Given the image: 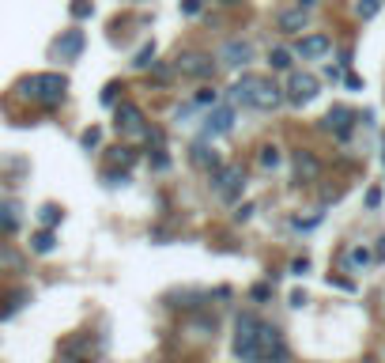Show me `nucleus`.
Returning <instances> with one entry per match:
<instances>
[{
    "label": "nucleus",
    "mask_w": 385,
    "mask_h": 363,
    "mask_svg": "<svg viewBox=\"0 0 385 363\" xmlns=\"http://www.w3.org/2000/svg\"><path fill=\"white\" fill-rule=\"evenodd\" d=\"M367 261H370V254H367L362 246H359V250H351V254H348V265H355V269H359V265H367Z\"/></svg>",
    "instance_id": "obj_30"
},
{
    "label": "nucleus",
    "mask_w": 385,
    "mask_h": 363,
    "mask_svg": "<svg viewBox=\"0 0 385 363\" xmlns=\"http://www.w3.org/2000/svg\"><path fill=\"white\" fill-rule=\"evenodd\" d=\"M189 159L196 163V167H204V171H215V167H219V156H215L208 144H193V156H189Z\"/></svg>",
    "instance_id": "obj_17"
},
{
    "label": "nucleus",
    "mask_w": 385,
    "mask_h": 363,
    "mask_svg": "<svg viewBox=\"0 0 385 363\" xmlns=\"http://www.w3.org/2000/svg\"><path fill=\"white\" fill-rule=\"evenodd\" d=\"M268 295H272V288H268V284H257V288H253V299H257V303H265Z\"/></svg>",
    "instance_id": "obj_32"
},
{
    "label": "nucleus",
    "mask_w": 385,
    "mask_h": 363,
    "mask_svg": "<svg viewBox=\"0 0 385 363\" xmlns=\"http://www.w3.org/2000/svg\"><path fill=\"white\" fill-rule=\"evenodd\" d=\"M381 204V190H370L367 193V208H378Z\"/></svg>",
    "instance_id": "obj_34"
},
{
    "label": "nucleus",
    "mask_w": 385,
    "mask_h": 363,
    "mask_svg": "<svg viewBox=\"0 0 385 363\" xmlns=\"http://www.w3.org/2000/svg\"><path fill=\"white\" fill-rule=\"evenodd\" d=\"M174 69L182 76H193V80H204V76L215 72V64H212V57H204V53H185V57L174 61Z\"/></svg>",
    "instance_id": "obj_9"
},
{
    "label": "nucleus",
    "mask_w": 385,
    "mask_h": 363,
    "mask_svg": "<svg viewBox=\"0 0 385 363\" xmlns=\"http://www.w3.org/2000/svg\"><path fill=\"white\" fill-rule=\"evenodd\" d=\"M306 23H310V12L299 4V8H288V12H280L276 16V27L283 30V35H302Z\"/></svg>",
    "instance_id": "obj_13"
},
{
    "label": "nucleus",
    "mask_w": 385,
    "mask_h": 363,
    "mask_svg": "<svg viewBox=\"0 0 385 363\" xmlns=\"http://www.w3.org/2000/svg\"><path fill=\"white\" fill-rule=\"evenodd\" d=\"M328 50H333V38L328 35H306V38H299V46H295V53H299L302 61H317V57H325Z\"/></svg>",
    "instance_id": "obj_12"
},
{
    "label": "nucleus",
    "mask_w": 385,
    "mask_h": 363,
    "mask_svg": "<svg viewBox=\"0 0 385 363\" xmlns=\"http://www.w3.org/2000/svg\"><path fill=\"white\" fill-rule=\"evenodd\" d=\"M117 91H121L117 83H106V91H102V103H106V106H114V103H117Z\"/></svg>",
    "instance_id": "obj_31"
},
{
    "label": "nucleus",
    "mask_w": 385,
    "mask_h": 363,
    "mask_svg": "<svg viewBox=\"0 0 385 363\" xmlns=\"http://www.w3.org/2000/svg\"><path fill=\"white\" fill-rule=\"evenodd\" d=\"M317 76H310V72H295L291 80H288V91H283V98L288 103H295V106H306V103H314L317 98Z\"/></svg>",
    "instance_id": "obj_6"
},
{
    "label": "nucleus",
    "mask_w": 385,
    "mask_h": 363,
    "mask_svg": "<svg viewBox=\"0 0 385 363\" xmlns=\"http://www.w3.org/2000/svg\"><path fill=\"white\" fill-rule=\"evenodd\" d=\"M295 174H299V182H317L321 163H317L310 151H295Z\"/></svg>",
    "instance_id": "obj_15"
},
{
    "label": "nucleus",
    "mask_w": 385,
    "mask_h": 363,
    "mask_svg": "<svg viewBox=\"0 0 385 363\" xmlns=\"http://www.w3.org/2000/svg\"><path fill=\"white\" fill-rule=\"evenodd\" d=\"M38 219H42V227H57L61 224V208L57 204H42L38 208Z\"/></svg>",
    "instance_id": "obj_20"
},
{
    "label": "nucleus",
    "mask_w": 385,
    "mask_h": 363,
    "mask_svg": "<svg viewBox=\"0 0 385 363\" xmlns=\"http://www.w3.org/2000/svg\"><path fill=\"white\" fill-rule=\"evenodd\" d=\"M0 227H4V231H16L19 227V219L12 216V208H0Z\"/></svg>",
    "instance_id": "obj_29"
},
{
    "label": "nucleus",
    "mask_w": 385,
    "mask_h": 363,
    "mask_svg": "<svg viewBox=\"0 0 385 363\" xmlns=\"http://www.w3.org/2000/svg\"><path fill=\"white\" fill-rule=\"evenodd\" d=\"M91 12H95L91 0H76V4H72V16H76V19H91Z\"/></svg>",
    "instance_id": "obj_25"
},
{
    "label": "nucleus",
    "mask_w": 385,
    "mask_h": 363,
    "mask_svg": "<svg viewBox=\"0 0 385 363\" xmlns=\"http://www.w3.org/2000/svg\"><path fill=\"white\" fill-rule=\"evenodd\" d=\"M268 64H272L276 72H288V69H291V50H280V46H276V50L268 53Z\"/></svg>",
    "instance_id": "obj_19"
},
{
    "label": "nucleus",
    "mask_w": 385,
    "mask_h": 363,
    "mask_svg": "<svg viewBox=\"0 0 385 363\" xmlns=\"http://www.w3.org/2000/svg\"><path fill=\"white\" fill-rule=\"evenodd\" d=\"M253 80H257V76H253V72L238 76V80H235V87H230V91H227V103H230V106H249V91H253Z\"/></svg>",
    "instance_id": "obj_16"
},
{
    "label": "nucleus",
    "mask_w": 385,
    "mask_h": 363,
    "mask_svg": "<svg viewBox=\"0 0 385 363\" xmlns=\"http://www.w3.org/2000/svg\"><path fill=\"white\" fill-rule=\"evenodd\" d=\"M133 159H136V151H133V148H114V163H121V167H129Z\"/></svg>",
    "instance_id": "obj_26"
},
{
    "label": "nucleus",
    "mask_w": 385,
    "mask_h": 363,
    "mask_svg": "<svg viewBox=\"0 0 385 363\" xmlns=\"http://www.w3.org/2000/svg\"><path fill=\"white\" fill-rule=\"evenodd\" d=\"M257 348H261V363H283L288 359L283 333L276 325H268V322H261V329H257Z\"/></svg>",
    "instance_id": "obj_4"
},
{
    "label": "nucleus",
    "mask_w": 385,
    "mask_h": 363,
    "mask_svg": "<svg viewBox=\"0 0 385 363\" xmlns=\"http://www.w3.org/2000/svg\"><path fill=\"white\" fill-rule=\"evenodd\" d=\"M117 129H121L125 137H148V125H144V114H140V106L121 103V106H117Z\"/></svg>",
    "instance_id": "obj_7"
},
{
    "label": "nucleus",
    "mask_w": 385,
    "mask_h": 363,
    "mask_svg": "<svg viewBox=\"0 0 385 363\" xmlns=\"http://www.w3.org/2000/svg\"><path fill=\"white\" fill-rule=\"evenodd\" d=\"M133 64H136V69H151V64H155V46L148 42V46L136 53V61H133Z\"/></svg>",
    "instance_id": "obj_22"
},
{
    "label": "nucleus",
    "mask_w": 385,
    "mask_h": 363,
    "mask_svg": "<svg viewBox=\"0 0 385 363\" xmlns=\"http://www.w3.org/2000/svg\"><path fill=\"white\" fill-rule=\"evenodd\" d=\"M355 12H359V19H374V16L381 12V0H359Z\"/></svg>",
    "instance_id": "obj_21"
},
{
    "label": "nucleus",
    "mask_w": 385,
    "mask_h": 363,
    "mask_svg": "<svg viewBox=\"0 0 385 363\" xmlns=\"http://www.w3.org/2000/svg\"><path fill=\"white\" fill-rule=\"evenodd\" d=\"M182 12L185 16H196V12H201V0H182Z\"/></svg>",
    "instance_id": "obj_33"
},
{
    "label": "nucleus",
    "mask_w": 385,
    "mask_h": 363,
    "mask_svg": "<svg viewBox=\"0 0 385 363\" xmlns=\"http://www.w3.org/2000/svg\"><path fill=\"white\" fill-rule=\"evenodd\" d=\"M242 185H246V174H242V167H235V163H219L212 171V193L219 201H235L242 193Z\"/></svg>",
    "instance_id": "obj_3"
},
{
    "label": "nucleus",
    "mask_w": 385,
    "mask_h": 363,
    "mask_svg": "<svg viewBox=\"0 0 385 363\" xmlns=\"http://www.w3.org/2000/svg\"><path fill=\"white\" fill-rule=\"evenodd\" d=\"M219 61L227 64V69H246V64L253 61V46L242 38H230L223 50H219Z\"/></svg>",
    "instance_id": "obj_10"
},
{
    "label": "nucleus",
    "mask_w": 385,
    "mask_h": 363,
    "mask_svg": "<svg viewBox=\"0 0 385 363\" xmlns=\"http://www.w3.org/2000/svg\"><path fill=\"white\" fill-rule=\"evenodd\" d=\"M280 103H283V87L276 80L257 76V80H253V91H249V106L253 110H276Z\"/></svg>",
    "instance_id": "obj_5"
},
{
    "label": "nucleus",
    "mask_w": 385,
    "mask_h": 363,
    "mask_svg": "<svg viewBox=\"0 0 385 363\" xmlns=\"http://www.w3.org/2000/svg\"><path fill=\"white\" fill-rule=\"evenodd\" d=\"M64 91H69V80L61 72H38V76L19 80V95L30 98V103H42V106H61Z\"/></svg>",
    "instance_id": "obj_1"
},
{
    "label": "nucleus",
    "mask_w": 385,
    "mask_h": 363,
    "mask_svg": "<svg viewBox=\"0 0 385 363\" xmlns=\"http://www.w3.org/2000/svg\"><path fill=\"white\" fill-rule=\"evenodd\" d=\"M325 125L333 129L340 140H348L351 137V110L348 106H333V110H328V117H325Z\"/></svg>",
    "instance_id": "obj_14"
},
{
    "label": "nucleus",
    "mask_w": 385,
    "mask_h": 363,
    "mask_svg": "<svg viewBox=\"0 0 385 363\" xmlns=\"http://www.w3.org/2000/svg\"><path fill=\"white\" fill-rule=\"evenodd\" d=\"M215 103H219V91H215V87H204V91L193 98V106H215Z\"/></svg>",
    "instance_id": "obj_24"
},
{
    "label": "nucleus",
    "mask_w": 385,
    "mask_h": 363,
    "mask_svg": "<svg viewBox=\"0 0 385 363\" xmlns=\"http://www.w3.org/2000/svg\"><path fill=\"white\" fill-rule=\"evenodd\" d=\"M98 140H102V133H98V129H87V133L80 137V144H83L87 151H91V148H98Z\"/></svg>",
    "instance_id": "obj_28"
},
{
    "label": "nucleus",
    "mask_w": 385,
    "mask_h": 363,
    "mask_svg": "<svg viewBox=\"0 0 385 363\" xmlns=\"http://www.w3.org/2000/svg\"><path fill=\"white\" fill-rule=\"evenodd\" d=\"M235 129V106H212V114L204 117V137H223V133H230Z\"/></svg>",
    "instance_id": "obj_8"
},
{
    "label": "nucleus",
    "mask_w": 385,
    "mask_h": 363,
    "mask_svg": "<svg viewBox=\"0 0 385 363\" xmlns=\"http://www.w3.org/2000/svg\"><path fill=\"white\" fill-rule=\"evenodd\" d=\"M106 182H109V185H125L129 174H106Z\"/></svg>",
    "instance_id": "obj_36"
},
{
    "label": "nucleus",
    "mask_w": 385,
    "mask_h": 363,
    "mask_svg": "<svg viewBox=\"0 0 385 363\" xmlns=\"http://www.w3.org/2000/svg\"><path fill=\"white\" fill-rule=\"evenodd\" d=\"M257 329H261V318H253V314H242V318H238L235 356H238L242 363H257V359H261V348H257Z\"/></svg>",
    "instance_id": "obj_2"
},
{
    "label": "nucleus",
    "mask_w": 385,
    "mask_h": 363,
    "mask_svg": "<svg viewBox=\"0 0 385 363\" xmlns=\"http://www.w3.org/2000/svg\"><path fill=\"white\" fill-rule=\"evenodd\" d=\"M306 269H310V261H306V258H299V261H295V265H291V272H295V277H302Z\"/></svg>",
    "instance_id": "obj_35"
},
{
    "label": "nucleus",
    "mask_w": 385,
    "mask_h": 363,
    "mask_svg": "<svg viewBox=\"0 0 385 363\" xmlns=\"http://www.w3.org/2000/svg\"><path fill=\"white\" fill-rule=\"evenodd\" d=\"M53 246H57V238H53V227L38 231V235L30 238V250H35V254H53Z\"/></svg>",
    "instance_id": "obj_18"
},
{
    "label": "nucleus",
    "mask_w": 385,
    "mask_h": 363,
    "mask_svg": "<svg viewBox=\"0 0 385 363\" xmlns=\"http://www.w3.org/2000/svg\"><path fill=\"white\" fill-rule=\"evenodd\" d=\"M87 46V38H83V30H64V35L53 42V57H61V61H76L83 53Z\"/></svg>",
    "instance_id": "obj_11"
},
{
    "label": "nucleus",
    "mask_w": 385,
    "mask_h": 363,
    "mask_svg": "<svg viewBox=\"0 0 385 363\" xmlns=\"http://www.w3.org/2000/svg\"><path fill=\"white\" fill-rule=\"evenodd\" d=\"M235 216H238V219H249V216H253V204H242V208H238Z\"/></svg>",
    "instance_id": "obj_37"
},
{
    "label": "nucleus",
    "mask_w": 385,
    "mask_h": 363,
    "mask_svg": "<svg viewBox=\"0 0 385 363\" xmlns=\"http://www.w3.org/2000/svg\"><path fill=\"white\" fill-rule=\"evenodd\" d=\"M151 167H155V171H167V167H170V156L162 151V144L155 148V156H151Z\"/></svg>",
    "instance_id": "obj_27"
},
{
    "label": "nucleus",
    "mask_w": 385,
    "mask_h": 363,
    "mask_svg": "<svg viewBox=\"0 0 385 363\" xmlns=\"http://www.w3.org/2000/svg\"><path fill=\"white\" fill-rule=\"evenodd\" d=\"M261 167L276 171L280 167V148H261Z\"/></svg>",
    "instance_id": "obj_23"
}]
</instances>
